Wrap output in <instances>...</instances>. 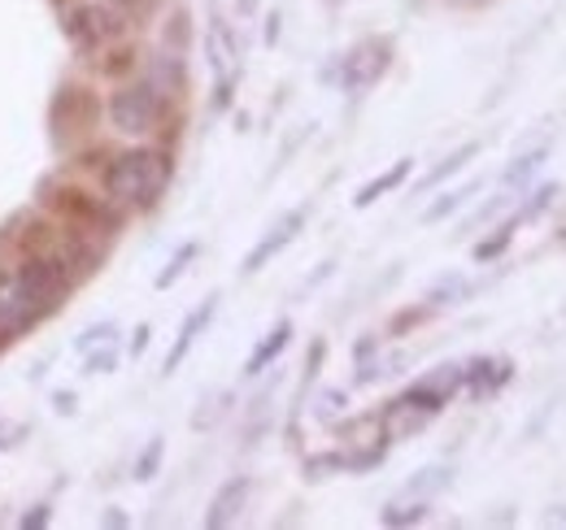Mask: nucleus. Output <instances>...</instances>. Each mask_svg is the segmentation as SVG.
Wrapping results in <instances>:
<instances>
[{
  "mask_svg": "<svg viewBox=\"0 0 566 530\" xmlns=\"http://www.w3.org/2000/svg\"><path fill=\"white\" fill-rule=\"evenodd\" d=\"M62 292H66L62 262H49V257H35L13 274H0V343L27 331L44 309H53Z\"/></svg>",
  "mask_w": 566,
  "mask_h": 530,
  "instance_id": "nucleus-1",
  "label": "nucleus"
},
{
  "mask_svg": "<svg viewBox=\"0 0 566 530\" xmlns=\"http://www.w3.org/2000/svg\"><path fill=\"white\" fill-rule=\"evenodd\" d=\"M170 179V161L157 152V148H132V152H118L105 170V197L114 204H127V209H148L153 200L161 197Z\"/></svg>",
  "mask_w": 566,
  "mask_h": 530,
  "instance_id": "nucleus-2",
  "label": "nucleus"
},
{
  "mask_svg": "<svg viewBox=\"0 0 566 530\" xmlns=\"http://www.w3.org/2000/svg\"><path fill=\"white\" fill-rule=\"evenodd\" d=\"M127 22H132L127 9L105 4V0H92V4L71 9V18H66V35H71L78 49L92 53V49H109V44H118V40L127 35Z\"/></svg>",
  "mask_w": 566,
  "mask_h": 530,
  "instance_id": "nucleus-3",
  "label": "nucleus"
},
{
  "mask_svg": "<svg viewBox=\"0 0 566 530\" xmlns=\"http://www.w3.org/2000/svg\"><path fill=\"white\" fill-rule=\"evenodd\" d=\"M157 118H161V96L148 87V83H127L109 96V123L118 135H140L157 131Z\"/></svg>",
  "mask_w": 566,
  "mask_h": 530,
  "instance_id": "nucleus-4",
  "label": "nucleus"
},
{
  "mask_svg": "<svg viewBox=\"0 0 566 530\" xmlns=\"http://www.w3.org/2000/svg\"><path fill=\"white\" fill-rule=\"evenodd\" d=\"M388 66H392V44H388V40H361L354 53L345 57L340 83H345V92H366L370 83L384 78Z\"/></svg>",
  "mask_w": 566,
  "mask_h": 530,
  "instance_id": "nucleus-5",
  "label": "nucleus"
},
{
  "mask_svg": "<svg viewBox=\"0 0 566 530\" xmlns=\"http://www.w3.org/2000/svg\"><path fill=\"white\" fill-rule=\"evenodd\" d=\"M305 218H310V209H305V204H301V209H287L280 222H275V226H271V231H266V235L253 244V253L244 257V265H240V269H244V274H258V269H266V265L275 262L283 248H287V244L301 235Z\"/></svg>",
  "mask_w": 566,
  "mask_h": 530,
  "instance_id": "nucleus-6",
  "label": "nucleus"
},
{
  "mask_svg": "<svg viewBox=\"0 0 566 530\" xmlns=\"http://www.w3.org/2000/svg\"><path fill=\"white\" fill-rule=\"evenodd\" d=\"M462 392V365H453V361H444V365H436L431 374H423L419 383H410L406 388V400L410 404H419V409H427L431 417L449 404V400Z\"/></svg>",
  "mask_w": 566,
  "mask_h": 530,
  "instance_id": "nucleus-7",
  "label": "nucleus"
},
{
  "mask_svg": "<svg viewBox=\"0 0 566 530\" xmlns=\"http://www.w3.org/2000/svg\"><path fill=\"white\" fill-rule=\"evenodd\" d=\"M249 491H253V483L244 478V474H235V478H227L222 487H218V496L210 500V513H206V527L210 530H222L231 527L240 513H244V505H249Z\"/></svg>",
  "mask_w": 566,
  "mask_h": 530,
  "instance_id": "nucleus-8",
  "label": "nucleus"
},
{
  "mask_svg": "<svg viewBox=\"0 0 566 530\" xmlns=\"http://www.w3.org/2000/svg\"><path fill=\"white\" fill-rule=\"evenodd\" d=\"M213 314H218V296H206V305H197L192 314H188V322L179 327V339H175V348L166 352V365H161V374H175L179 365H184V357L192 352V343L206 335V327L213 322Z\"/></svg>",
  "mask_w": 566,
  "mask_h": 530,
  "instance_id": "nucleus-9",
  "label": "nucleus"
},
{
  "mask_svg": "<svg viewBox=\"0 0 566 530\" xmlns=\"http://www.w3.org/2000/svg\"><path fill=\"white\" fill-rule=\"evenodd\" d=\"M514 365L505 357H475L471 365H462V388H471V396H493L501 383H510Z\"/></svg>",
  "mask_w": 566,
  "mask_h": 530,
  "instance_id": "nucleus-10",
  "label": "nucleus"
},
{
  "mask_svg": "<svg viewBox=\"0 0 566 530\" xmlns=\"http://www.w3.org/2000/svg\"><path fill=\"white\" fill-rule=\"evenodd\" d=\"M427 422H431V413L419 409V404H410V400H392L388 409H384V417H379V426H384V439H410V435H419Z\"/></svg>",
  "mask_w": 566,
  "mask_h": 530,
  "instance_id": "nucleus-11",
  "label": "nucleus"
},
{
  "mask_svg": "<svg viewBox=\"0 0 566 530\" xmlns=\"http://www.w3.org/2000/svg\"><path fill=\"white\" fill-rule=\"evenodd\" d=\"M287 339H292V322L287 318H280L271 331H266V339L249 352V361H244V374H262V370H271L275 361H280V352L287 348Z\"/></svg>",
  "mask_w": 566,
  "mask_h": 530,
  "instance_id": "nucleus-12",
  "label": "nucleus"
},
{
  "mask_svg": "<svg viewBox=\"0 0 566 530\" xmlns=\"http://www.w3.org/2000/svg\"><path fill=\"white\" fill-rule=\"evenodd\" d=\"M410 170H415V161H410V157H401L397 166H388L384 174H375V179H370V183H366V188H361V192L354 197V204H357V209H370V204H375L379 197H388L392 188H401V183L410 179Z\"/></svg>",
  "mask_w": 566,
  "mask_h": 530,
  "instance_id": "nucleus-13",
  "label": "nucleus"
},
{
  "mask_svg": "<svg viewBox=\"0 0 566 530\" xmlns=\"http://www.w3.org/2000/svg\"><path fill=\"white\" fill-rule=\"evenodd\" d=\"M480 157V144H462V148H453L436 170H427V179L419 183V192H431V188H440L444 179H453L458 170H467V161H475Z\"/></svg>",
  "mask_w": 566,
  "mask_h": 530,
  "instance_id": "nucleus-14",
  "label": "nucleus"
},
{
  "mask_svg": "<svg viewBox=\"0 0 566 530\" xmlns=\"http://www.w3.org/2000/svg\"><path fill=\"white\" fill-rule=\"evenodd\" d=\"M545 157H549V148H532V152L514 157V161L505 166V174H501V188H510V192L518 188V192H523V188L532 183V174H536V170L545 166Z\"/></svg>",
  "mask_w": 566,
  "mask_h": 530,
  "instance_id": "nucleus-15",
  "label": "nucleus"
},
{
  "mask_svg": "<svg viewBox=\"0 0 566 530\" xmlns=\"http://www.w3.org/2000/svg\"><path fill=\"white\" fill-rule=\"evenodd\" d=\"M148 87L161 96V100H170V96H179L184 92V62L179 57H157V66H153V78H148Z\"/></svg>",
  "mask_w": 566,
  "mask_h": 530,
  "instance_id": "nucleus-16",
  "label": "nucleus"
},
{
  "mask_svg": "<svg viewBox=\"0 0 566 530\" xmlns=\"http://www.w3.org/2000/svg\"><path fill=\"white\" fill-rule=\"evenodd\" d=\"M475 192H480V183H467V188H453V192H444V197L431 200V204L423 209V222H444L449 213H458V209H462L467 200L475 197Z\"/></svg>",
  "mask_w": 566,
  "mask_h": 530,
  "instance_id": "nucleus-17",
  "label": "nucleus"
},
{
  "mask_svg": "<svg viewBox=\"0 0 566 530\" xmlns=\"http://www.w3.org/2000/svg\"><path fill=\"white\" fill-rule=\"evenodd\" d=\"M379 518H384V527H415V522H423V518H427V500H423V496L397 500V505H388Z\"/></svg>",
  "mask_w": 566,
  "mask_h": 530,
  "instance_id": "nucleus-18",
  "label": "nucleus"
},
{
  "mask_svg": "<svg viewBox=\"0 0 566 530\" xmlns=\"http://www.w3.org/2000/svg\"><path fill=\"white\" fill-rule=\"evenodd\" d=\"M449 474L453 469H444V465H427V469H419V478H410L406 483V496H436L440 487H449Z\"/></svg>",
  "mask_w": 566,
  "mask_h": 530,
  "instance_id": "nucleus-19",
  "label": "nucleus"
},
{
  "mask_svg": "<svg viewBox=\"0 0 566 530\" xmlns=\"http://www.w3.org/2000/svg\"><path fill=\"white\" fill-rule=\"evenodd\" d=\"M514 231H518V222H514V218H510L505 226H496L489 240H480V244H475V262H480V265H484V262H496V257H501V253L510 248Z\"/></svg>",
  "mask_w": 566,
  "mask_h": 530,
  "instance_id": "nucleus-20",
  "label": "nucleus"
},
{
  "mask_svg": "<svg viewBox=\"0 0 566 530\" xmlns=\"http://www.w3.org/2000/svg\"><path fill=\"white\" fill-rule=\"evenodd\" d=\"M554 200H558V183H541V188H536L532 197H527V200H523V204H518V213H514V222L523 226V222H532V218H541V213H545V209H549Z\"/></svg>",
  "mask_w": 566,
  "mask_h": 530,
  "instance_id": "nucleus-21",
  "label": "nucleus"
},
{
  "mask_svg": "<svg viewBox=\"0 0 566 530\" xmlns=\"http://www.w3.org/2000/svg\"><path fill=\"white\" fill-rule=\"evenodd\" d=\"M197 253H201V244H184V248H179V253L166 262V269L157 274V287H161V292H166V287H175V283L184 278V269L197 262Z\"/></svg>",
  "mask_w": 566,
  "mask_h": 530,
  "instance_id": "nucleus-22",
  "label": "nucleus"
},
{
  "mask_svg": "<svg viewBox=\"0 0 566 530\" xmlns=\"http://www.w3.org/2000/svg\"><path fill=\"white\" fill-rule=\"evenodd\" d=\"M462 296H467V278H462V274H449V278H440V283L427 292L431 305H458Z\"/></svg>",
  "mask_w": 566,
  "mask_h": 530,
  "instance_id": "nucleus-23",
  "label": "nucleus"
},
{
  "mask_svg": "<svg viewBox=\"0 0 566 530\" xmlns=\"http://www.w3.org/2000/svg\"><path fill=\"white\" fill-rule=\"evenodd\" d=\"M161 453H166V444L161 439H148V448L140 453V462H136V478L148 483L153 474H157V465H161Z\"/></svg>",
  "mask_w": 566,
  "mask_h": 530,
  "instance_id": "nucleus-24",
  "label": "nucleus"
},
{
  "mask_svg": "<svg viewBox=\"0 0 566 530\" xmlns=\"http://www.w3.org/2000/svg\"><path fill=\"white\" fill-rule=\"evenodd\" d=\"M345 404H349V396H345L340 388H332V392L318 396V417H323V422H336V417L345 413Z\"/></svg>",
  "mask_w": 566,
  "mask_h": 530,
  "instance_id": "nucleus-25",
  "label": "nucleus"
},
{
  "mask_svg": "<svg viewBox=\"0 0 566 530\" xmlns=\"http://www.w3.org/2000/svg\"><path fill=\"white\" fill-rule=\"evenodd\" d=\"M327 469H345V453H327V457H310L305 462L310 478H327Z\"/></svg>",
  "mask_w": 566,
  "mask_h": 530,
  "instance_id": "nucleus-26",
  "label": "nucleus"
},
{
  "mask_svg": "<svg viewBox=\"0 0 566 530\" xmlns=\"http://www.w3.org/2000/svg\"><path fill=\"white\" fill-rule=\"evenodd\" d=\"M109 335H114V327H109V322H101V327L83 331V339H78V348H83V352H92L96 343H109Z\"/></svg>",
  "mask_w": 566,
  "mask_h": 530,
  "instance_id": "nucleus-27",
  "label": "nucleus"
},
{
  "mask_svg": "<svg viewBox=\"0 0 566 530\" xmlns=\"http://www.w3.org/2000/svg\"><path fill=\"white\" fill-rule=\"evenodd\" d=\"M114 361H118V352H114V348H105V352L87 357V370H92V374H109V370H114Z\"/></svg>",
  "mask_w": 566,
  "mask_h": 530,
  "instance_id": "nucleus-28",
  "label": "nucleus"
},
{
  "mask_svg": "<svg viewBox=\"0 0 566 530\" xmlns=\"http://www.w3.org/2000/svg\"><path fill=\"white\" fill-rule=\"evenodd\" d=\"M153 9H157V0H127V13H136V18L153 13Z\"/></svg>",
  "mask_w": 566,
  "mask_h": 530,
  "instance_id": "nucleus-29",
  "label": "nucleus"
},
{
  "mask_svg": "<svg viewBox=\"0 0 566 530\" xmlns=\"http://www.w3.org/2000/svg\"><path fill=\"white\" fill-rule=\"evenodd\" d=\"M545 522H549V527H566V505L549 509V513H545Z\"/></svg>",
  "mask_w": 566,
  "mask_h": 530,
  "instance_id": "nucleus-30",
  "label": "nucleus"
},
{
  "mask_svg": "<svg viewBox=\"0 0 566 530\" xmlns=\"http://www.w3.org/2000/svg\"><path fill=\"white\" fill-rule=\"evenodd\" d=\"M144 348H148V327H140V331H136V339H132V352H136V357H140Z\"/></svg>",
  "mask_w": 566,
  "mask_h": 530,
  "instance_id": "nucleus-31",
  "label": "nucleus"
},
{
  "mask_svg": "<svg viewBox=\"0 0 566 530\" xmlns=\"http://www.w3.org/2000/svg\"><path fill=\"white\" fill-rule=\"evenodd\" d=\"M453 4H467V9H480V4H489V0H453Z\"/></svg>",
  "mask_w": 566,
  "mask_h": 530,
  "instance_id": "nucleus-32",
  "label": "nucleus"
},
{
  "mask_svg": "<svg viewBox=\"0 0 566 530\" xmlns=\"http://www.w3.org/2000/svg\"><path fill=\"white\" fill-rule=\"evenodd\" d=\"M558 244H566V231H563V235H558Z\"/></svg>",
  "mask_w": 566,
  "mask_h": 530,
  "instance_id": "nucleus-33",
  "label": "nucleus"
}]
</instances>
